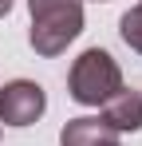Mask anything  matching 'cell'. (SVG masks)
<instances>
[{"instance_id":"obj_6","label":"cell","mask_w":142,"mask_h":146,"mask_svg":"<svg viewBox=\"0 0 142 146\" xmlns=\"http://www.w3.org/2000/svg\"><path fill=\"white\" fill-rule=\"evenodd\" d=\"M118 36H122V44H126L130 51L142 55V0L134 4V8L122 12V20H118Z\"/></svg>"},{"instance_id":"obj_3","label":"cell","mask_w":142,"mask_h":146,"mask_svg":"<svg viewBox=\"0 0 142 146\" xmlns=\"http://www.w3.org/2000/svg\"><path fill=\"white\" fill-rule=\"evenodd\" d=\"M47 111V95L32 79H12L0 87V122L4 126H32Z\"/></svg>"},{"instance_id":"obj_2","label":"cell","mask_w":142,"mask_h":146,"mask_svg":"<svg viewBox=\"0 0 142 146\" xmlns=\"http://www.w3.org/2000/svg\"><path fill=\"white\" fill-rule=\"evenodd\" d=\"M122 91V67L115 63V55L103 48H87L67 71V95L83 107H103L107 99Z\"/></svg>"},{"instance_id":"obj_5","label":"cell","mask_w":142,"mask_h":146,"mask_svg":"<svg viewBox=\"0 0 142 146\" xmlns=\"http://www.w3.org/2000/svg\"><path fill=\"white\" fill-rule=\"evenodd\" d=\"M59 146H122V142H118V134L103 119L83 115V119H67V122H63Z\"/></svg>"},{"instance_id":"obj_7","label":"cell","mask_w":142,"mask_h":146,"mask_svg":"<svg viewBox=\"0 0 142 146\" xmlns=\"http://www.w3.org/2000/svg\"><path fill=\"white\" fill-rule=\"evenodd\" d=\"M8 12H12V0H0V20H4Z\"/></svg>"},{"instance_id":"obj_4","label":"cell","mask_w":142,"mask_h":146,"mask_svg":"<svg viewBox=\"0 0 142 146\" xmlns=\"http://www.w3.org/2000/svg\"><path fill=\"white\" fill-rule=\"evenodd\" d=\"M99 119L107 122L115 134L142 130V95H138V91H130V87L115 91V95L103 103V115H99Z\"/></svg>"},{"instance_id":"obj_1","label":"cell","mask_w":142,"mask_h":146,"mask_svg":"<svg viewBox=\"0 0 142 146\" xmlns=\"http://www.w3.org/2000/svg\"><path fill=\"white\" fill-rule=\"evenodd\" d=\"M28 44L36 48V55H63L67 44L83 32V0H28Z\"/></svg>"}]
</instances>
